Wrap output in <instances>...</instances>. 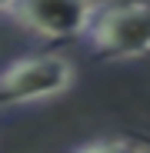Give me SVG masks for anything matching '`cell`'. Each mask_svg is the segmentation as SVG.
<instances>
[{
    "instance_id": "cell-4",
    "label": "cell",
    "mask_w": 150,
    "mask_h": 153,
    "mask_svg": "<svg viewBox=\"0 0 150 153\" xmlns=\"http://www.w3.org/2000/svg\"><path fill=\"white\" fill-rule=\"evenodd\" d=\"M70 153H147V150L130 143V140H90L77 150H70Z\"/></svg>"
},
{
    "instance_id": "cell-2",
    "label": "cell",
    "mask_w": 150,
    "mask_h": 153,
    "mask_svg": "<svg viewBox=\"0 0 150 153\" xmlns=\"http://www.w3.org/2000/svg\"><path fill=\"white\" fill-rule=\"evenodd\" d=\"M73 83V63L60 53H37L13 60L4 70L0 80V97L4 107H23V103H40V100L60 97Z\"/></svg>"
},
{
    "instance_id": "cell-3",
    "label": "cell",
    "mask_w": 150,
    "mask_h": 153,
    "mask_svg": "<svg viewBox=\"0 0 150 153\" xmlns=\"http://www.w3.org/2000/svg\"><path fill=\"white\" fill-rule=\"evenodd\" d=\"M4 13L47 40H67L87 33V23L97 10V0H0Z\"/></svg>"
},
{
    "instance_id": "cell-1",
    "label": "cell",
    "mask_w": 150,
    "mask_h": 153,
    "mask_svg": "<svg viewBox=\"0 0 150 153\" xmlns=\"http://www.w3.org/2000/svg\"><path fill=\"white\" fill-rule=\"evenodd\" d=\"M97 60H134L150 53V0H104L97 4L87 33Z\"/></svg>"
}]
</instances>
